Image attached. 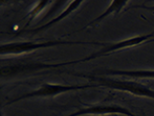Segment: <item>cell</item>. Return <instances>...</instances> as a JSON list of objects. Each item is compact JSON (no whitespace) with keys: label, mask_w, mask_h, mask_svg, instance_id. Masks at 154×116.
<instances>
[{"label":"cell","mask_w":154,"mask_h":116,"mask_svg":"<svg viewBox=\"0 0 154 116\" xmlns=\"http://www.w3.org/2000/svg\"><path fill=\"white\" fill-rule=\"evenodd\" d=\"M128 3V0H115V1H112L110 6L105 10V11L101 14L100 16H98L96 19H94L93 21H91L89 24H87L83 29H86L88 27H92L94 25H97L99 24L100 22H102L104 19H106L107 17H109L110 15H113V14H117V13H120L122 8L127 5Z\"/></svg>","instance_id":"9c48e42d"},{"label":"cell","mask_w":154,"mask_h":116,"mask_svg":"<svg viewBox=\"0 0 154 116\" xmlns=\"http://www.w3.org/2000/svg\"><path fill=\"white\" fill-rule=\"evenodd\" d=\"M153 40H154V36H153Z\"/></svg>","instance_id":"8fae6325"},{"label":"cell","mask_w":154,"mask_h":116,"mask_svg":"<svg viewBox=\"0 0 154 116\" xmlns=\"http://www.w3.org/2000/svg\"><path fill=\"white\" fill-rule=\"evenodd\" d=\"M68 73L72 74V75L78 76V77H82V78H86V79H88L90 82H95L97 85L109 88L111 90L127 92V93L134 94V96L154 100V90L150 89L149 87L145 85H142L140 83L134 82V81L113 79V78H109V77L97 76V75H94V74L93 75H85V74H83V73H71V72H68Z\"/></svg>","instance_id":"6da1fadb"},{"label":"cell","mask_w":154,"mask_h":116,"mask_svg":"<svg viewBox=\"0 0 154 116\" xmlns=\"http://www.w3.org/2000/svg\"><path fill=\"white\" fill-rule=\"evenodd\" d=\"M73 44H96L103 45L99 43H84V41H70V40H45V41H19V43H2L0 46V53L4 55H20L29 53L37 49L48 48L60 45H73Z\"/></svg>","instance_id":"7a4b0ae2"},{"label":"cell","mask_w":154,"mask_h":116,"mask_svg":"<svg viewBox=\"0 0 154 116\" xmlns=\"http://www.w3.org/2000/svg\"><path fill=\"white\" fill-rule=\"evenodd\" d=\"M100 87L97 84H80V85H61V84H43L38 89L29 92L26 94H23L21 96L13 98L10 101L6 103V105H11L12 103H18L23 100H29V98L34 97H51L58 96L60 94H65L68 92H75V91L80 90H86L90 88H97Z\"/></svg>","instance_id":"3957f363"},{"label":"cell","mask_w":154,"mask_h":116,"mask_svg":"<svg viewBox=\"0 0 154 116\" xmlns=\"http://www.w3.org/2000/svg\"><path fill=\"white\" fill-rule=\"evenodd\" d=\"M95 74H106L113 76H124L137 79H154V70H100L93 73Z\"/></svg>","instance_id":"52a82bcc"},{"label":"cell","mask_w":154,"mask_h":116,"mask_svg":"<svg viewBox=\"0 0 154 116\" xmlns=\"http://www.w3.org/2000/svg\"><path fill=\"white\" fill-rule=\"evenodd\" d=\"M50 3V1H38V4L36 5V7L32 10V12L31 13H29V15H28L27 17L29 19H28V21H27V23H26V25H25V27L24 28H27L29 25L31 24V22L34 20V18L35 17H37L38 16V14L40 13L42 10H43L45 6H48V4Z\"/></svg>","instance_id":"30bf717a"},{"label":"cell","mask_w":154,"mask_h":116,"mask_svg":"<svg viewBox=\"0 0 154 116\" xmlns=\"http://www.w3.org/2000/svg\"><path fill=\"white\" fill-rule=\"evenodd\" d=\"M82 3H83V1H78V0H76V1H71V2L68 4V6L65 8L64 11H63V12H61L60 14H59V15L57 17V18L51 19V20H50L48 22H47L45 24L42 25L41 27H36L35 29L30 30L29 31H30V33H32V34H35V33H38V31H45V30L48 29V28L52 27L54 25L57 24V23L60 22V21H62L63 19H65L66 17H68L71 13L74 12L76 9H78L79 7L82 5Z\"/></svg>","instance_id":"ba28073f"},{"label":"cell","mask_w":154,"mask_h":116,"mask_svg":"<svg viewBox=\"0 0 154 116\" xmlns=\"http://www.w3.org/2000/svg\"><path fill=\"white\" fill-rule=\"evenodd\" d=\"M109 114H121L125 116H136L134 113L119 104H96L80 108L77 111L66 116H85V115H109Z\"/></svg>","instance_id":"5b68a950"},{"label":"cell","mask_w":154,"mask_h":116,"mask_svg":"<svg viewBox=\"0 0 154 116\" xmlns=\"http://www.w3.org/2000/svg\"><path fill=\"white\" fill-rule=\"evenodd\" d=\"M153 36L154 33L152 34H142V36H136L134 37H129L127 40H122L120 41H116V43H104L103 47L98 50L94 53L90 54L89 56H86L80 60H75V61H68L67 65H71V64H75V63H82V62H86V61H90L93 60V59L102 57V56L108 55L110 53H113L118 50H121V49L124 48H128V47H132V46H136V45H139L141 43H148V41H154L153 40Z\"/></svg>","instance_id":"277c9868"},{"label":"cell","mask_w":154,"mask_h":116,"mask_svg":"<svg viewBox=\"0 0 154 116\" xmlns=\"http://www.w3.org/2000/svg\"><path fill=\"white\" fill-rule=\"evenodd\" d=\"M66 62L57 63V64H47V63H29V64L24 65H14V66H2L1 67V76L4 77H11L18 75L21 73H29L38 71L42 69H50V68H57L60 66H65Z\"/></svg>","instance_id":"8992f818"}]
</instances>
